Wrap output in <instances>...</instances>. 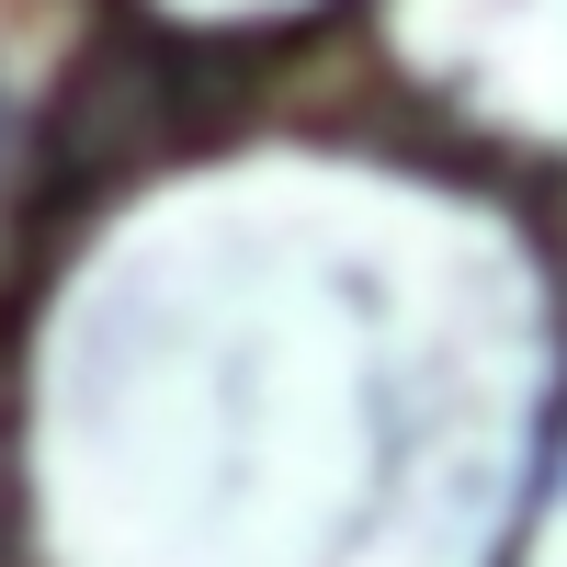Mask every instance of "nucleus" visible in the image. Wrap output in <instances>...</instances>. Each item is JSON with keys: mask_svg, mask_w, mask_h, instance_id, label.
<instances>
[{"mask_svg": "<svg viewBox=\"0 0 567 567\" xmlns=\"http://www.w3.org/2000/svg\"><path fill=\"white\" fill-rule=\"evenodd\" d=\"M0 567H23V465H12V374H0Z\"/></svg>", "mask_w": 567, "mask_h": 567, "instance_id": "f257e3e1", "label": "nucleus"}, {"mask_svg": "<svg viewBox=\"0 0 567 567\" xmlns=\"http://www.w3.org/2000/svg\"><path fill=\"white\" fill-rule=\"evenodd\" d=\"M0 159H12V103H0Z\"/></svg>", "mask_w": 567, "mask_h": 567, "instance_id": "f03ea898", "label": "nucleus"}]
</instances>
